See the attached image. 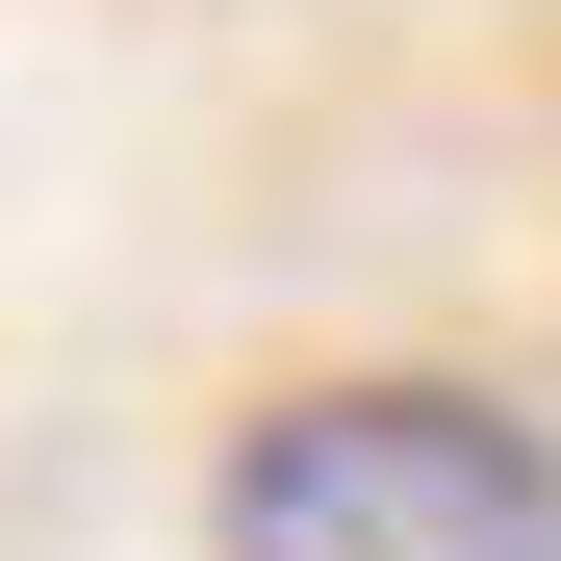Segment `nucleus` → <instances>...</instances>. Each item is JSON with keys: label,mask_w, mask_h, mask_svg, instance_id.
<instances>
[{"label": "nucleus", "mask_w": 561, "mask_h": 561, "mask_svg": "<svg viewBox=\"0 0 561 561\" xmlns=\"http://www.w3.org/2000/svg\"><path fill=\"white\" fill-rule=\"evenodd\" d=\"M205 561H561V434L485 383H280L205 485Z\"/></svg>", "instance_id": "1"}]
</instances>
